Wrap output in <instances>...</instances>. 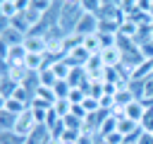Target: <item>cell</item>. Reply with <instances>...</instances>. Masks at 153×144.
<instances>
[{"label": "cell", "mask_w": 153, "mask_h": 144, "mask_svg": "<svg viewBox=\"0 0 153 144\" xmlns=\"http://www.w3.org/2000/svg\"><path fill=\"white\" fill-rule=\"evenodd\" d=\"M0 14H2V19H5V22H10V19H12V17H17L19 12H17L14 2H10V0H2V2H0Z\"/></svg>", "instance_id": "cell-15"}, {"label": "cell", "mask_w": 153, "mask_h": 144, "mask_svg": "<svg viewBox=\"0 0 153 144\" xmlns=\"http://www.w3.org/2000/svg\"><path fill=\"white\" fill-rule=\"evenodd\" d=\"M139 127H141L139 122H134V120H129V118H124V115H122V118H117V132H120V134H124V137L134 134Z\"/></svg>", "instance_id": "cell-9"}, {"label": "cell", "mask_w": 153, "mask_h": 144, "mask_svg": "<svg viewBox=\"0 0 153 144\" xmlns=\"http://www.w3.org/2000/svg\"><path fill=\"white\" fill-rule=\"evenodd\" d=\"M24 48H26V53H45L48 50V38L45 36H26L24 38Z\"/></svg>", "instance_id": "cell-6"}, {"label": "cell", "mask_w": 153, "mask_h": 144, "mask_svg": "<svg viewBox=\"0 0 153 144\" xmlns=\"http://www.w3.org/2000/svg\"><path fill=\"white\" fill-rule=\"evenodd\" d=\"M14 7H17V12H26L29 7H31V0H14Z\"/></svg>", "instance_id": "cell-21"}, {"label": "cell", "mask_w": 153, "mask_h": 144, "mask_svg": "<svg viewBox=\"0 0 153 144\" xmlns=\"http://www.w3.org/2000/svg\"><path fill=\"white\" fill-rule=\"evenodd\" d=\"M124 144H131V142H124Z\"/></svg>", "instance_id": "cell-22"}, {"label": "cell", "mask_w": 153, "mask_h": 144, "mask_svg": "<svg viewBox=\"0 0 153 144\" xmlns=\"http://www.w3.org/2000/svg\"><path fill=\"white\" fill-rule=\"evenodd\" d=\"M38 82H41V86H55L57 74L53 72V67H50V65H45V67L38 72Z\"/></svg>", "instance_id": "cell-12"}, {"label": "cell", "mask_w": 153, "mask_h": 144, "mask_svg": "<svg viewBox=\"0 0 153 144\" xmlns=\"http://www.w3.org/2000/svg\"><path fill=\"white\" fill-rule=\"evenodd\" d=\"M139 50H141L143 60H153V41H146V43H141V46H139Z\"/></svg>", "instance_id": "cell-20"}, {"label": "cell", "mask_w": 153, "mask_h": 144, "mask_svg": "<svg viewBox=\"0 0 153 144\" xmlns=\"http://www.w3.org/2000/svg\"><path fill=\"white\" fill-rule=\"evenodd\" d=\"M43 55L41 53H26V60H24V67L29 70V72H41L43 70Z\"/></svg>", "instance_id": "cell-11"}, {"label": "cell", "mask_w": 153, "mask_h": 144, "mask_svg": "<svg viewBox=\"0 0 153 144\" xmlns=\"http://www.w3.org/2000/svg\"><path fill=\"white\" fill-rule=\"evenodd\" d=\"M38 125H36V120H33V115H31V108H26L19 118H17V122H14V134H19V137H29L33 130H36Z\"/></svg>", "instance_id": "cell-3"}, {"label": "cell", "mask_w": 153, "mask_h": 144, "mask_svg": "<svg viewBox=\"0 0 153 144\" xmlns=\"http://www.w3.org/2000/svg\"><path fill=\"white\" fill-rule=\"evenodd\" d=\"M98 26H100V17L93 14V12H84V14L79 17V22H76V26H74L72 34H79V36L86 38V36L98 34Z\"/></svg>", "instance_id": "cell-2"}, {"label": "cell", "mask_w": 153, "mask_h": 144, "mask_svg": "<svg viewBox=\"0 0 153 144\" xmlns=\"http://www.w3.org/2000/svg\"><path fill=\"white\" fill-rule=\"evenodd\" d=\"M139 125H141V130H143V132H153V110H146V115L141 118V122H139Z\"/></svg>", "instance_id": "cell-18"}, {"label": "cell", "mask_w": 153, "mask_h": 144, "mask_svg": "<svg viewBox=\"0 0 153 144\" xmlns=\"http://www.w3.org/2000/svg\"><path fill=\"white\" fill-rule=\"evenodd\" d=\"M26 108H29V103H24V101H17V98H2V110H10V113H14V115H22Z\"/></svg>", "instance_id": "cell-10"}, {"label": "cell", "mask_w": 153, "mask_h": 144, "mask_svg": "<svg viewBox=\"0 0 153 144\" xmlns=\"http://www.w3.org/2000/svg\"><path fill=\"white\" fill-rule=\"evenodd\" d=\"M79 2H81L84 12H93V14H98V12L103 10V0H79Z\"/></svg>", "instance_id": "cell-17"}, {"label": "cell", "mask_w": 153, "mask_h": 144, "mask_svg": "<svg viewBox=\"0 0 153 144\" xmlns=\"http://www.w3.org/2000/svg\"><path fill=\"white\" fill-rule=\"evenodd\" d=\"M146 110H148V108L143 106V101H139V98H136V101H131L129 106H124L122 115H124V118H129V120H134V122H141V118L146 115Z\"/></svg>", "instance_id": "cell-5"}, {"label": "cell", "mask_w": 153, "mask_h": 144, "mask_svg": "<svg viewBox=\"0 0 153 144\" xmlns=\"http://www.w3.org/2000/svg\"><path fill=\"white\" fill-rule=\"evenodd\" d=\"M81 14H84V7H81V2H79V0H65L62 12H60V24H57V26H60V31L72 34Z\"/></svg>", "instance_id": "cell-1"}, {"label": "cell", "mask_w": 153, "mask_h": 144, "mask_svg": "<svg viewBox=\"0 0 153 144\" xmlns=\"http://www.w3.org/2000/svg\"><path fill=\"white\" fill-rule=\"evenodd\" d=\"M110 132H117V118H115V115H108V118L103 120L100 130H98V134H100V137H108Z\"/></svg>", "instance_id": "cell-14"}, {"label": "cell", "mask_w": 153, "mask_h": 144, "mask_svg": "<svg viewBox=\"0 0 153 144\" xmlns=\"http://www.w3.org/2000/svg\"><path fill=\"white\" fill-rule=\"evenodd\" d=\"M91 55H98L100 50H103V46H100V38H98V34H93V36H86L84 38V43H81Z\"/></svg>", "instance_id": "cell-13"}, {"label": "cell", "mask_w": 153, "mask_h": 144, "mask_svg": "<svg viewBox=\"0 0 153 144\" xmlns=\"http://www.w3.org/2000/svg\"><path fill=\"white\" fill-rule=\"evenodd\" d=\"M33 98H38L41 103H45V106H50V108H53V106H55V101H57V96H55L53 86H38Z\"/></svg>", "instance_id": "cell-8"}, {"label": "cell", "mask_w": 153, "mask_h": 144, "mask_svg": "<svg viewBox=\"0 0 153 144\" xmlns=\"http://www.w3.org/2000/svg\"><path fill=\"white\" fill-rule=\"evenodd\" d=\"M100 58H103V65L105 67H120L122 62V50L117 46H110V48H103L100 50Z\"/></svg>", "instance_id": "cell-7"}, {"label": "cell", "mask_w": 153, "mask_h": 144, "mask_svg": "<svg viewBox=\"0 0 153 144\" xmlns=\"http://www.w3.org/2000/svg\"><path fill=\"white\" fill-rule=\"evenodd\" d=\"M24 34L22 31H17L14 26H10L7 22H5V26H2V43H5V48H12V46H22L24 43Z\"/></svg>", "instance_id": "cell-4"}, {"label": "cell", "mask_w": 153, "mask_h": 144, "mask_svg": "<svg viewBox=\"0 0 153 144\" xmlns=\"http://www.w3.org/2000/svg\"><path fill=\"white\" fill-rule=\"evenodd\" d=\"M103 139V144H124V134H120V132H110L108 137H100Z\"/></svg>", "instance_id": "cell-19"}, {"label": "cell", "mask_w": 153, "mask_h": 144, "mask_svg": "<svg viewBox=\"0 0 153 144\" xmlns=\"http://www.w3.org/2000/svg\"><path fill=\"white\" fill-rule=\"evenodd\" d=\"M151 62H153V60H151Z\"/></svg>", "instance_id": "cell-23"}, {"label": "cell", "mask_w": 153, "mask_h": 144, "mask_svg": "<svg viewBox=\"0 0 153 144\" xmlns=\"http://www.w3.org/2000/svg\"><path fill=\"white\" fill-rule=\"evenodd\" d=\"M53 91H55V96H57V98H69L72 86H69V82H67V79H57V82H55V86H53Z\"/></svg>", "instance_id": "cell-16"}]
</instances>
